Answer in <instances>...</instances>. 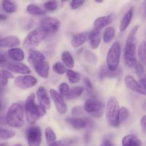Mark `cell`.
<instances>
[{"label": "cell", "mask_w": 146, "mask_h": 146, "mask_svg": "<svg viewBox=\"0 0 146 146\" xmlns=\"http://www.w3.org/2000/svg\"><path fill=\"white\" fill-rule=\"evenodd\" d=\"M24 109L27 121L32 125L38 118L46 114V110L40 104H36L35 103V95L34 94H30L28 96L26 101Z\"/></svg>", "instance_id": "1"}, {"label": "cell", "mask_w": 146, "mask_h": 146, "mask_svg": "<svg viewBox=\"0 0 146 146\" xmlns=\"http://www.w3.org/2000/svg\"><path fill=\"white\" fill-rule=\"evenodd\" d=\"M139 26L136 25L131 30L127 38L126 43H125V48H124V59L126 65L128 67H135L136 65V48H135V38L137 31H138Z\"/></svg>", "instance_id": "2"}, {"label": "cell", "mask_w": 146, "mask_h": 146, "mask_svg": "<svg viewBox=\"0 0 146 146\" xmlns=\"http://www.w3.org/2000/svg\"><path fill=\"white\" fill-rule=\"evenodd\" d=\"M24 112L23 107L18 103L10 106L6 115V123L14 128H20L24 124Z\"/></svg>", "instance_id": "3"}, {"label": "cell", "mask_w": 146, "mask_h": 146, "mask_svg": "<svg viewBox=\"0 0 146 146\" xmlns=\"http://www.w3.org/2000/svg\"><path fill=\"white\" fill-rule=\"evenodd\" d=\"M119 109V104L116 98L114 96L110 97L106 107V115L108 123L111 126L117 128L120 125L118 123Z\"/></svg>", "instance_id": "4"}, {"label": "cell", "mask_w": 146, "mask_h": 146, "mask_svg": "<svg viewBox=\"0 0 146 146\" xmlns=\"http://www.w3.org/2000/svg\"><path fill=\"white\" fill-rule=\"evenodd\" d=\"M121 47L120 43L115 41L108 49L106 56L107 68L111 71H116L118 68L121 60Z\"/></svg>", "instance_id": "5"}, {"label": "cell", "mask_w": 146, "mask_h": 146, "mask_svg": "<svg viewBox=\"0 0 146 146\" xmlns=\"http://www.w3.org/2000/svg\"><path fill=\"white\" fill-rule=\"evenodd\" d=\"M47 34L41 28H36L30 31L24 38L23 46L29 50L34 49L46 37Z\"/></svg>", "instance_id": "6"}, {"label": "cell", "mask_w": 146, "mask_h": 146, "mask_svg": "<svg viewBox=\"0 0 146 146\" xmlns=\"http://www.w3.org/2000/svg\"><path fill=\"white\" fill-rule=\"evenodd\" d=\"M83 108L84 111L89 113L91 116L94 118H100L102 116L105 105L102 101L95 98H90L86 101Z\"/></svg>", "instance_id": "7"}, {"label": "cell", "mask_w": 146, "mask_h": 146, "mask_svg": "<svg viewBox=\"0 0 146 146\" xmlns=\"http://www.w3.org/2000/svg\"><path fill=\"white\" fill-rule=\"evenodd\" d=\"M61 27V21L56 18L46 17L40 21V28L48 35L55 34Z\"/></svg>", "instance_id": "8"}, {"label": "cell", "mask_w": 146, "mask_h": 146, "mask_svg": "<svg viewBox=\"0 0 146 146\" xmlns=\"http://www.w3.org/2000/svg\"><path fill=\"white\" fill-rule=\"evenodd\" d=\"M29 146H40L41 143V130L38 126L31 125L26 133Z\"/></svg>", "instance_id": "9"}, {"label": "cell", "mask_w": 146, "mask_h": 146, "mask_svg": "<svg viewBox=\"0 0 146 146\" xmlns=\"http://www.w3.org/2000/svg\"><path fill=\"white\" fill-rule=\"evenodd\" d=\"M38 83L36 78L31 75L19 76L14 80V85L22 90L29 89L35 86Z\"/></svg>", "instance_id": "10"}, {"label": "cell", "mask_w": 146, "mask_h": 146, "mask_svg": "<svg viewBox=\"0 0 146 146\" xmlns=\"http://www.w3.org/2000/svg\"><path fill=\"white\" fill-rule=\"evenodd\" d=\"M49 92L58 113L61 114V115L65 114L67 112L68 107H67L66 104L62 96L60 95V94L58 91H56L54 89H52V88L50 89Z\"/></svg>", "instance_id": "11"}, {"label": "cell", "mask_w": 146, "mask_h": 146, "mask_svg": "<svg viewBox=\"0 0 146 146\" xmlns=\"http://www.w3.org/2000/svg\"><path fill=\"white\" fill-rule=\"evenodd\" d=\"M124 82H125V86L127 88H129L131 91H134L135 93L141 94V95L145 96L146 90L145 88H143L141 86L138 81H137L132 76L127 75L125 76L124 78Z\"/></svg>", "instance_id": "12"}, {"label": "cell", "mask_w": 146, "mask_h": 146, "mask_svg": "<svg viewBox=\"0 0 146 146\" xmlns=\"http://www.w3.org/2000/svg\"><path fill=\"white\" fill-rule=\"evenodd\" d=\"M6 67L9 70V71H12V72L17 73V74L28 75L31 73V70L29 68L28 66L21 62L9 61V62H7Z\"/></svg>", "instance_id": "13"}, {"label": "cell", "mask_w": 146, "mask_h": 146, "mask_svg": "<svg viewBox=\"0 0 146 146\" xmlns=\"http://www.w3.org/2000/svg\"><path fill=\"white\" fill-rule=\"evenodd\" d=\"M36 96L40 105L44 107L46 110L50 109V108H51V101H50L49 96H48L46 89L43 86L39 87L37 90Z\"/></svg>", "instance_id": "14"}, {"label": "cell", "mask_w": 146, "mask_h": 146, "mask_svg": "<svg viewBox=\"0 0 146 146\" xmlns=\"http://www.w3.org/2000/svg\"><path fill=\"white\" fill-rule=\"evenodd\" d=\"M32 64L34 70L40 77L43 78H46L48 76L50 66L48 62L44 61H39V62H34L32 63Z\"/></svg>", "instance_id": "15"}, {"label": "cell", "mask_w": 146, "mask_h": 146, "mask_svg": "<svg viewBox=\"0 0 146 146\" xmlns=\"http://www.w3.org/2000/svg\"><path fill=\"white\" fill-rule=\"evenodd\" d=\"M19 44L20 40L17 36H8L0 38V48H17Z\"/></svg>", "instance_id": "16"}, {"label": "cell", "mask_w": 146, "mask_h": 146, "mask_svg": "<svg viewBox=\"0 0 146 146\" xmlns=\"http://www.w3.org/2000/svg\"><path fill=\"white\" fill-rule=\"evenodd\" d=\"M113 19L112 14L98 17L94 22V29L97 31H101V29L111 24Z\"/></svg>", "instance_id": "17"}, {"label": "cell", "mask_w": 146, "mask_h": 146, "mask_svg": "<svg viewBox=\"0 0 146 146\" xmlns=\"http://www.w3.org/2000/svg\"><path fill=\"white\" fill-rule=\"evenodd\" d=\"M66 121L69 125H71L74 129L81 130L84 129V128H87L88 118L74 117V118H67V119H66Z\"/></svg>", "instance_id": "18"}, {"label": "cell", "mask_w": 146, "mask_h": 146, "mask_svg": "<svg viewBox=\"0 0 146 146\" xmlns=\"http://www.w3.org/2000/svg\"><path fill=\"white\" fill-rule=\"evenodd\" d=\"M88 38L89 40L90 46L92 49H96L100 46L101 41V31L93 30L88 34Z\"/></svg>", "instance_id": "19"}, {"label": "cell", "mask_w": 146, "mask_h": 146, "mask_svg": "<svg viewBox=\"0 0 146 146\" xmlns=\"http://www.w3.org/2000/svg\"><path fill=\"white\" fill-rule=\"evenodd\" d=\"M122 73V70L118 69L116 71H111L106 66H103L99 71V77L101 79L105 78H115L120 76Z\"/></svg>", "instance_id": "20"}, {"label": "cell", "mask_w": 146, "mask_h": 146, "mask_svg": "<svg viewBox=\"0 0 146 146\" xmlns=\"http://www.w3.org/2000/svg\"><path fill=\"white\" fill-rule=\"evenodd\" d=\"M87 38H88V34H87V33L83 32L75 34L72 37V38H71V46L74 47V48H78V47L81 46L86 41Z\"/></svg>", "instance_id": "21"}, {"label": "cell", "mask_w": 146, "mask_h": 146, "mask_svg": "<svg viewBox=\"0 0 146 146\" xmlns=\"http://www.w3.org/2000/svg\"><path fill=\"white\" fill-rule=\"evenodd\" d=\"M133 12L134 8L133 7H131L125 13V15L123 16V17L121 19V23H120V30H121V31H125L126 29L128 27V26L130 25L131 20H132L133 15Z\"/></svg>", "instance_id": "22"}, {"label": "cell", "mask_w": 146, "mask_h": 146, "mask_svg": "<svg viewBox=\"0 0 146 146\" xmlns=\"http://www.w3.org/2000/svg\"><path fill=\"white\" fill-rule=\"evenodd\" d=\"M7 55L16 62H21L24 59V53L22 49L19 48H10L7 52Z\"/></svg>", "instance_id": "23"}, {"label": "cell", "mask_w": 146, "mask_h": 146, "mask_svg": "<svg viewBox=\"0 0 146 146\" xmlns=\"http://www.w3.org/2000/svg\"><path fill=\"white\" fill-rule=\"evenodd\" d=\"M122 146H142V142L138 137L130 134L123 138Z\"/></svg>", "instance_id": "24"}, {"label": "cell", "mask_w": 146, "mask_h": 146, "mask_svg": "<svg viewBox=\"0 0 146 146\" xmlns=\"http://www.w3.org/2000/svg\"><path fill=\"white\" fill-rule=\"evenodd\" d=\"M29 58L31 63L34 62H39V61H45V56L44 54L39 51H37L35 49H31L29 50Z\"/></svg>", "instance_id": "25"}, {"label": "cell", "mask_w": 146, "mask_h": 146, "mask_svg": "<svg viewBox=\"0 0 146 146\" xmlns=\"http://www.w3.org/2000/svg\"><path fill=\"white\" fill-rule=\"evenodd\" d=\"M27 11L29 14L33 16H43L46 13L45 9L41 8L39 6H37L34 4H29L27 6Z\"/></svg>", "instance_id": "26"}, {"label": "cell", "mask_w": 146, "mask_h": 146, "mask_svg": "<svg viewBox=\"0 0 146 146\" xmlns=\"http://www.w3.org/2000/svg\"><path fill=\"white\" fill-rule=\"evenodd\" d=\"M84 88L83 86H76L72 89L69 90L68 94L66 96V98L68 100H74L79 98L84 93Z\"/></svg>", "instance_id": "27"}, {"label": "cell", "mask_w": 146, "mask_h": 146, "mask_svg": "<svg viewBox=\"0 0 146 146\" xmlns=\"http://www.w3.org/2000/svg\"><path fill=\"white\" fill-rule=\"evenodd\" d=\"M78 141L76 138H68L56 141L48 146H76Z\"/></svg>", "instance_id": "28"}, {"label": "cell", "mask_w": 146, "mask_h": 146, "mask_svg": "<svg viewBox=\"0 0 146 146\" xmlns=\"http://www.w3.org/2000/svg\"><path fill=\"white\" fill-rule=\"evenodd\" d=\"M61 60L65 66H66L68 68H73L75 65V61L72 55L70 54L68 51H64L61 54Z\"/></svg>", "instance_id": "29"}, {"label": "cell", "mask_w": 146, "mask_h": 146, "mask_svg": "<svg viewBox=\"0 0 146 146\" xmlns=\"http://www.w3.org/2000/svg\"><path fill=\"white\" fill-rule=\"evenodd\" d=\"M14 78V75L8 70H0V85L2 86L5 87L8 84L9 79H12Z\"/></svg>", "instance_id": "30"}, {"label": "cell", "mask_w": 146, "mask_h": 146, "mask_svg": "<svg viewBox=\"0 0 146 146\" xmlns=\"http://www.w3.org/2000/svg\"><path fill=\"white\" fill-rule=\"evenodd\" d=\"M115 36V29L113 27H107L105 29L104 32V35H103V38H104V41L106 44H109L113 39L114 38Z\"/></svg>", "instance_id": "31"}, {"label": "cell", "mask_w": 146, "mask_h": 146, "mask_svg": "<svg viewBox=\"0 0 146 146\" xmlns=\"http://www.w3.org/2000/svg\"><path fill=\"white\" fill-rule=\"evenodd\" d=\"M66 76L67 77H68V81H69V82L71 83V84H77V83L79 82V81L81 80V74L76 72V71H73V70L71 69H67L66 71Z\"/></svg>", "instance_id": "32"}, {"label": "cell", "mask_w": 146, "mask_h": 146, "mask_svg": "<svg viewBox=\"0 0 146 146\" xmlns=\"http://www.w3.org/2000/svg\"><path fill=\"white\" fill-rule=\"evenodd\" d=\"M45 138L47 144L50 145V144L53 143L55 142L56 139V135L55 132L54 130L51 128V127H47L45 129Z\"/></svg>", "instance_id": "33"}, {"label": "cell", "mask_w": 146, "mask_h": 146, "mask_svg": "<svg viewBox=\"0 0 146 146\" xmlns=\"http://www.w3.org/2000/svg\"><path fill=\"white\" fill-rule=\"evenodd\" d=\"M2 8L7 14H13L17 11L16 4L12 1H7V0L2 1Z\"/></svg>", "instance_id": "34"}, {"label": "cell", "mask_w": 146, "mask_h": 146, "mask_svg": "<svg viewBox=\"0 0 146 146\" xmlns=\"http://www.w3.org/2000/svg\"><path fill=\"white\" fill-rule=\"evenodd\" d=\"M15 135V131L12 130L0 128V140L10 139V138H12Z\"/></svg>", "instance_id": "35"}, {"label": "cell", "mask_w": 146, "mask_h": 146, "mask_svg": "<svg viewBox=\"0 0 146 146\" xmlns=\"http://www.w3.org/2000/svg\"><path fill=\"white\" fill-rule=\"evenodd\" d=\"M138 56L139 57V59L143 64H145L146 61V55H145V42L143 41L139 45L138 49Z\"/></svg>", "instance_id": "36"}, {"label": "cell", "mask_w": 146, "mask_h": 146, "mask_svg": "<svg viewBox=\"0 0 146 146\" xmlns=\"http://www.w3.org/2000/svg\"><path fill=\"white\" fill-rule=\"evenodd\" d=\"M129 116V111L125 107H121L119 109L118 113V123L121 125L123 122L125 121Z\"/></svg>", "instance_id": "37"}, {"label": "cell", "mask_w": 146, "mask_h": 146, "mask_svg": "<svg viewBox=\"0 0 146 146\" xmlns=\"http://www.w3.org/2000/svg\"><path fill=\"white\" fill-rule=\"evenodd\" d=\"M84 56H85L86 60L90 64H96L97 61H98V58H97L96 55L92 52L91 51L87 50L84 53Z\"/></svg>", "instance_id": "38"}, {"label": "cell", "mask_w": 146, "mask_h": 146, "mask_svg": "<svg viewBox=\"0 0 146 146\" xmlns=\"http://www.w3.org/2000/svg\"><path fill=\"white\" fill-rule=\"evenodd\" d=\"M53 70L55 73L59 74V75H63L66 73V67L62 63L56 62L53 65Z\"/></svg>", "instance_id": "39"}, {"label": "cell", "mask_w": 146, "mask_h": 146, "mask_svg": "<svg viewBox=\"0 0 146 146\" xmlns=\"http://www.w3.org/2000/svg\"><path fill=\"white\" fill-rule=\"evenodd\" d=\"M135 72L138 74V77L140 78H145V68H144L143 65L141 63H137L136 65L135 66Z\"/></svg>", "instance_id": "40"}, {"label": "cell", "mask_w": 146, "mask_h": 146, "mask_svg": "<svg viewBox=\"0 0 146 146\" xmlns=\"http://www.w3.org/2000/svg\"><path fill=\"white\" fill-rule=\"evenodd\" d=\"M58 4L57 1H46V2L44 4V8L46 10L50 11H56V10L58 9Z\"/></svg>", "instance_id": "41"}, {"label": "cell", "mask_w": 146, "mask_h": 146, "mask_svg": "<svg viewBox=\"0 0 146 146\" xmlns=\"http://www.w3.org/2000/svg\"><path fill=\"white\" fill-rule=\"evenodd\" d=\"M84 85H85L87 91L88 92V94L90 95H92L94 93V86H93L92 82L91 81V80L88 78H85L84 80Z\"/></svg>", "instance_id": "42"}, {"label": "cell", "mask_w": 146, "mask_h": 146, "mask_svg": "<svg viewBox=\"0 0 146 146\" xmlns=\"http://www.w3.org/2000/svg\"><path fill=\"white\" fill-rule=\"evenodd\" d=\"M69 86L66 83H62L58 86V91H59V94L61 96H66V94L68 93V91H69Z\"/></svg>", "instance_id": "43"}, {"label": "cell", "mask_w": 146, "mask_h": 146, "mask_svg": "<svg viewBox=\"0 0 146 146\" xmlns=\"http://www.w3.org/2000/svg\"><path fill=\"white\" fill-rule=\"evenodd\" d=\"M71 114L74 116H78L84 114V108L81 106H77L71 109Z\"/></svg>", "instance_id": "44"}, {"label": "cell", "mask_w": 146, "mask_h": 146, "mask_svg": "<svg viewBox=\"0 0 146 146\" xmlns=\"http://www.w3.org/2000/svg\"><path fill=\"white\" fill-rule=\"evenodd\" d=\"M84 3H85V1H79V0L72 1H71V8L72 9H77L80 8Z\"/></svg>", "instance_id": "45"}, {"label": "cell", "mask_w": 146, "mask_h": 146, "mask_svg": "<svg viewBox=\"0 0 146 146\" xmlns=\"http://www.w3.org/2000/svg\"><path fill=\"white\" fill-rule=\"evenodd\" d=\"M7 60H8V56L6 55V54L0 51V64H4L7 62Z\"/></svg>", "instance_id": "46"}, {"label": "cell", "mask_w": 146, "mask_h": 146, "mask_svg": "<svg viewBox=\"0 0 146 146\" xmlns=\"http://www.w3.org/2000/svg\"><path fill=\"white\" fill-rule=\"evenodd\" d=\"M91 130H88L86 131V133L85 136H84V141H85L86 143H88L90 142V141H91Z\"/></svg>", "instance_id": "47"}, {"label": "cell", "mask_w": 146, "mask_h": 146, "mask_svg": "<svg viewBox=\"0 0 146 146\" xmlns=\"http://www.w3.org/2000/svg\"><path fill=\"white\" fill-rule=\"evenodd\" d=\"M145 121H146V116H145V115H144V116L142 118H141V122H140V124H141V128H142L143 131L144 132H145V130H146Z\"/></svg>", "instance_id": "48"}, {"label": "cell", "mask_w": 146, "mask_h": 146, "mask_svg": "<svg viewBox=\"0 0 146 146\" xmlns=\"http://www.w3.org/2000/svg\"><path fill=\"white\" fill-rule=\"evenodd\" d=\"M100 146H113V144L110 140L106 139L103 142V143Z\"/></svg>", "instance_id": "49"}, {"label": "cell", "mask_w": 146, "mask_h": 146, "mask_svg": "<svg viewBox=\"0 0 146 146\" xmlns=\"http://www.w3.org/2000/svg\"><path fill=\"white\" fill-rule=\"evenodd\" d=\"M138 82H139V84H141V86L143 87V88H145V78H140Z\"/></svg>", "instance_id": "50"}, {"label": "cell", "mask_w": 146, "mask_h": 146, "mask_svg": "<svg viewBox=\"0 0 146 146\" xmlns=\"http://www.w3.org/2000/svg\"><path fill=\"white\" fill-rule=\"evenodd\" d=\"M5 123H6V119H5V117L4 116H3L2 115H1V114H0V124H5Z\"/></svg>", "instance_id": "51"}, {"label": "cell", "mask_w": 146, "mask_h": 146, "mask_svg": "<svg viewBox=\"0 0 146 146\" xmlns=\"http://www.w3.org/2000/svg\"><path fill=\"white\" fill-rule=\"evenodd\" d=\"M7 19V17L4 14H0V21H5Z\"/></svg>", "instance_id": "52"}, {"label": "cell", "mask_w": 146, "mask_h": 146, "mask_svg": "<svg viewBox=\"0 0 146 146\" xmlns=\"http://www.w3.org/2000/svg\"><path fill=\"white\" fill-rule=\"evenodd\" d=\"M4 92V86H2L1 85H0V95H1Z\"/></svg>", "instance_id": "53"}, {"label": "cell", "mask_w": 146, "mask_h": 146, "mask_svg": "<svg viewBox=\"0 0 146 146\" xmlns=\"http://www.w3.org/2000/svg\"><path fill=\"white\" fill-rule=\"evenodd\" d=\"M2 109H3V103L2 101L0 100V111H2Z\"/></svg>", "instance_id": "54"}, {"label": "cell", "mask_w": 146, "mask_h": 146, "mask_svg": "<svg viewBox=\"0 0 146 146\" xmlns=\"http://www.w3.org/2000/svg\"><path fill=\"white\" fill-rule=\"evenodd\" d=\"M0 146H8V144L6 143H0Z\"/></svg>", "instance_id": "55"}, {"label": "cell", "mask_w": 146, "mask_h": 146, "mask_svg": "<svg viewBox=\"0 0 146 146\" xmlns=\"http://www.w3.org/2000/svg\"><path fill=\"white\" fill-rule=\"evenodd\" d=\"M12 146H22V145H21V144H20V143H17V144H15V145H14Z\"/></svg>", "instance_id": "56"}]
</instances>
